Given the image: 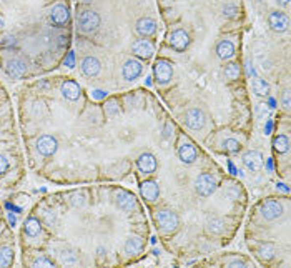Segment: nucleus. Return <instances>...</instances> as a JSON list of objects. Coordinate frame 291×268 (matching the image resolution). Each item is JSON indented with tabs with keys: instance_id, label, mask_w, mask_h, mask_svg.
<instances>
[{
	"instance_id": "15",
	"label": "nucleus",
	"mask_w": 291,
	"mask_h": 268,
	"mask_svg": "<svg viewBox=\"0 0 291 268\" xmlns=\"http://www.w3.org/2000/svg\"><path fill=\"white\" fill-rule=\"evenodd\" d=\"M188 44H190L188 33L185 30H181V28H178V30H173L170 33V45L175 50H178V52H183V50L188 47Z\"/></svg>"
},
{
	"instance_id": "32",
	"label": "nucleus",
	"mask_w": 291,
	"mask_h": 268,
	"mask_svg": "<svg viewBox=\"0 0 291 268\" xmlns=\"http://www.w3.org/2000/svg\"><path fill=\"white\" fill-rule=\"evenodd\" d=\"M33 267H35V268H40V267H44V268H50V267H55V265H53V262L50 260L48 257H39L35 262H33Z\"/></svg>"
},
{
	"instance_id": "25",
	"label": "nucleus",
	"mask_w": 291,
	"mask_h": 268,
	"mask_svg": "<svg viewBox=\"0 0 291 268\" xmlns=\"http://www.w3.org/2000/svg\"><path fill=\"white\" fill-rule=\"evenodd\" d=\"M273 148H275L276 153H286L290 148V138L285 135V133H280L273 138Z\"/></svg>"
},
{
	"instance_id": "39",
	"label": "nucleus",
	"mask_w": 291,
	"mask_h": 268,
	"mask_svg": "<svg viewBox=\"0 0 291 268\" xmlns=\"http://www.w3.org/2000/svg\"><path fill=\"white\" fill-rule=\"evenodd\" d=\"M283 105L286 110H290V92H286L285 94V98H283Z\"/></svg>"
},
{
	"instance_id": "26",
	"label": "nucleus",
	"mask_w": 291,
	"mask_h": 268,
	"mask_svg": "<svg viewBox=\"0 0 291 268\" xmlns=\"http://www.w3.org/2000/svg\"><path fill=\"white\" fill-rule=\"evenodd\" d=\"M253 92H255L258 97H267L269 94V83L267 80H263V78L255 77L253 78Z\"/></svg>"
},
{
	"instance_id": "8",
	"label": "nucleus",
	"mask_w": 291,
	"mask_h": 268,
	"mask_svg": "<svg viewBox=\"0 0 291 268\" xmlns=\"http://www.w3.org/2000/svg\"><path fill=\"white\" fill-rule=\"evenodd\" d=\"M185 123H187V127L192 128V130H200V128H203L206 123V117L203 114V110H200V108H190L187 112V115H185Z\"/></svg>"
},
{
	"instance_id": "28",
	"label": "nucleus",
	"mask_w": 291,
	"mask_h": 268,
	"mask_svg": "<svg viewBox=\"0 0 291 268\" xmlns=\"http://www.w3.org/2000/svg\"><path fill=\"white\" fill-rule=\"evenodd\" d=\"M223 228H225V221L221 219H213L206 223V230H208V233H212V235H220L223 232Z\"/></svg>"
},
{
	"instance_id": "29",
	"label": "nucleus",
	"mask_w": 291,
	"mask_h": 268,
	"mask_svg": "<svg viewBox=\"0 0 291 268\" xmlns=\"http://www.w3.org/2000/svg\"><path fill=\"white\" fill-rule=\"evenodd\" d=\"M260 257H261V260L269 262L273 257H275V246L271 244H263L260 246Z\"/></svg>"
},
{
	"instance_id": "30",
	"label": "nucleus",
	"mask_w": 291,
	"mask_h": 268,
	"mask_svg": "<svg viewBox=\"0 0 291 268\" xmlns=\"http://www.w3.org/2000/svg\"><path fill=\"white\" fill-rule=\"evenodd\" d=\"M225 75L228 80H236L240 77V65L238 64H228L225 69Z\"/></svg>"
},
{
	"instance_id": "24",
	"label": "nucleus",
	"mask_w": 291,
	"mask_h": 268,
	"mask_svg": "<svg viewBox=\"0 0 291 268\" xmlns=\"http://www.w3.org/2000/svg\"><path fill=\"white\" fill-rule=\"evenodd\" d=\"M142 250H143L142 238L130 237L128 240L125 242V252L128 253V255H138V253H142Z\"/></svg>"
},
{
	"instance_id": "18",
	"label": "nucleus",
	"mask_w": 291,
	"mask_h": 268,
	"mask_svg": "<svg viewBox=\"0 0 291 268\" xmlns=\"http://www.w3.org/2000/svg\"><path fill=\"white\" fill-rule=\"evenodd\" d=\"M268 22L273 32H285L288 28V17L283 12H271Z\"/></svg>"
},
{
	"instance_id": "11",
	"label": "nucleus",
	"mask_w": 291,
	"mask_h": 268,
	"mask_svg": "<svg viewBox=\"0 0 291 268\" xmlns=\"http://www.w3.org/2000/svg\"><path fill=\"white\" fill-rule=\"evenodd\" d=\"M5 72L10 78H22L27 73V62L24 58H12L7 62Z\"/></svg>"
},
{
	"instance_id": "21",
	"label": "nucleus",
	"mask_w": 291,
	"mask_h": 268,
	"mask_svg": "<svg viewBox=\"0 0 291 268\" xmlns=\"http://www.w3.org/2000/svg\"><path fill=\"white\" fill-rule=\"evenodd\" d=\"M178 157L183 163L190 165V163H193L196 160V148L192 144H183L178 150Z\"/></svg>"
},
{
	"instance_id": "38",
	"label": "nucleus",
	"mask_w": 291,
	"mask_h": 268,
	"mask_svg": "<svg viewBox=\"0 0 291 268\" xmlns=\"http://www.w3.org/2000/svg\"><path fill=\"white\" fill-rule=\"evenodd\" d=\"M228 267H231V268H238V267H246V263H244L243 260H231V262H228Z\"/></svg>"
},
{
	"instance_id": "14",
	"label": "nucleus",
	"mask_w": 291,
	"mask_h": 268,
	"mask_svg": "<svg viewBox=\"0 0 291 268\" xmlns=\"http://www.w3.org/2000/svg\"><path fill=\"white\" fill-rule=\"evenodd\" d=\"M137 167L142 173H153L158 167V162H157V158H155V155L142 153L140 157L137 158Z\"/></svg>"
},
{
	"instance_id": "20",
	"label": "nucleus",
	"mask_w": 291,
	"mask_h": 268,
	"mask_svg": "<svg viewBox=\"0 0 291 268\" xmlns=\"http://www.w3.org/2000/svg\"><path fill=\"white\" fill-rule=\"evenodd\" d=\"M100 69H102V65H100V60L97 57H85L82 62V72L83 75H87V77H95V75H98Z\"/></svg>"
},
{
	"instance_id": "36",
	"label": "nucleus",
	"mask_w": 291,
	"mask_h": 268,
	"mask_svg": "<svg viewBox=\"0 0 291 268\" xmlns=\"http://www.w3.org/2000/svg\"><path fill=\"white\" fill-rule=\"evenodd\" d=\"M65 65L70 67V69H73L75 67V53L73 52H69V55L65 58Z\"/></svg>"
},
{
	"instance_id": "7",
	"label": "nucleus",
	"mask_w": 291,
	"mask_h": 268,
	"mask_svg": "<svg viewBox=\"0 0 291 268\" xmlns=\"http://www.w3.org/2000/svg\"><path fill=\"white\" fill-rule=\"evenodd\" d=\"M263 163H265V157L258 150H248V152L243 153V165L250 171L261 170L263 169Z\"/></svg>"
},
{
	"instance_id": "23",
	"label": "nucleus",
	"mask_w": 291,
	"mask_h": 268,
	"mask_svg": "<svg viewBox=\"0 0 291 268\" xmlns=\"http://www.w3.org/2000/svg\"><path fill=\"white\" fill-rule=\"evenodd\" d=\"M24 232H25V235H28V237H39L40 233H42V221L39 219H35V217H30L27 221H25V225H24Z\"/></svg>"
},
{
	"instance_id": "5",
	"label": "nucleus",
	"mask_w": 291,
	"mask_h": 268,
	"mask_svg": "<svg viewBox=\"0 0 291 268\" xmlns=\"http://www.w3.org/2000/svg\"><path fill=\"white\" fill-rule=\"evenodd\" d=\"M261 215H263V219H267V220L280 219V217L283 215V205L275 198L265 200V202L261 203Z\"/></svg>"
},
{
	"instance_id": "45",
	"label": "nucleus",
	"mask_w": 291,
	"mask_h": 268,
	"mask_svg": "<svg viewBox=\"0 0 291 268\" xmlns=\"http://www.w3.org/2000/svg\"><path fill=\"white\" fill-rule=\"evenodd\" d=\"M0 97H2V90H0Z\"/></svg>"
},
{
	"instance_id": "13",
	"label": "nucleus",
	"mask_w": 291,
	"mask_h": 268,
	"mask_svg": "<svg viewBox=\"0 0 291 268\" xmlns=\"http://www.w3.org/2000/svg\"><path fill=\"white\" fill-rule=\"evenodd\" d=\"M50 22L55 25H65L70 20V12L63 3H55L52 8H50Z\"/></svg>"
},
{
	"instance_id": "42",
	"label": "nucleus",
	"mask_w": 291,
	"mask_h": 268,
	"mask_svg": "<svg viewBox=\"0 0 291 268\" xmlns=\"http://www.w3.org/2000/svg\"><path fill=\"white\" fill-rule=\"evenodd\" d=\"M269 132H271V120H268V125L265 127V133H267V135H268Z\"/></svg>"
},
{
	"instance_id": "6",
	"label": "nucleus",
	"mask_w": 291,
	"mask_h": 268,
	"mask_svg": "<svg viewBox=\"0 0 291 268\" xmlns=\"http://www.w3.org/2000/svg\"><path fill=\"white\" fill-rule=\"evenodd\" d=\"M115 203H117V207L120 208V210H123L126 213H130V212H133V210H137V208H138L137 198H135V196L130 194V192H126V190L117 192Z\"/></svg>"
},
{
	"instance_id": "31",
	"label": "nucleus",
	"mask_w": 291,
	"mask_h": 268,
	"mask_svg": "<svg viewBox=\"0 0 291 268\" xmlns=\"http://www.w3.org/2000/svg\"><path fill=\"white\" fill-rule=\"evenodd\" d=\"M225 148L228 150L230 153H236V152H240L242 145H240L238 140H235V138H228V140L225 142Z\"/></svg>"
},
{
	"instance_id": "43",
	"label": "nucleus",
	"mask_w": 291,
	"mask_h": 268,
	"mask_svg": "<svg viewBox=\"0 0 291 268\" xmlns=\"http://www.w3.org/2000/svg\"><path fill=\"white\" fill-rule=\"evenodd\" d=\"M3 27H5V20H3V17L0 15V30H2Z\"/></svg>"
},
{
	"instance_id": "27",
	"label": "nucleus",
	"mask_w": 291,
	"mask_h": 268,
	"mask_svg": "<svg viewBox=\"0 0 291 268\" xmlns=\"http://www.w3.org/2000/svg\"><path fill=\"white\" fill-rule=\"evenodd\" d=\"M14 263V250L10 246H0V267H10Z\"/></svg>"
},
{
	"instance_id": "9",
	"label": "nucleus",
	"mask_w": 291,
	"mask_h": 268,
	"mask_svg": "<svg viewBox=\"0 0 291 268\" xmlns=\"http://www.w3.org/2000/svg\"><path fill=\"white\" fill-rule=\"evenodd\" d=\"M132 52H133L135 57L143 58V60H148V58L155 53V47L150 40H146L145 37H143V39H138V40L133 42Z\"/></svg>"
},
{
	"instance_id": "4",
	"label": "nucleus",
	"mask_w": 291,
	"mask_h": 268,
	"mask_svg": "<svg viewBox=\"0 0 291 268\" xmlns=\"http://www.w3.org/2000/svg\"><path fill=\"white\" fill-rule=\"evenodd\" d=\"M153 75H155V80L158 83H168L171 80V77H173V67H171V64L168 60L160 58L153 67Z\"/></svg>"
},
{
	"instance_id": "34",
	"label": "nucleus",
	"mask_w": 291,
	"mask_h": 268,
	"mask_svg": "<svg viewBox=\"0 0 291 268\" xmlns=\"http://www.w3.org/2000/svg\"><path fill=\"white\" fill-rule=\"evenodd\" d=\"M105 112H107V115H117L118 114L117 100H110V102L107 103V107H105Z\"/></svg>"
},
{
	"instance_id": "41",
	"label": "nucleus",
	"mask_w": 291,
	"mask_h": 268,
	"mask_svg": "<svg viewBox=\"0 0 291 268\" xmlns=\"http://www.w3.org/2000/svg\"><path fill=\"white\" fill-rule=\"evenodd\" d=\"M276 187H278V188H281V190H283V192H285V194H288V192H290V190H288V187H286V185H285V183H278V185H276Z\"/></svg>"
},
{
	"instance_id": "22",
	"label": "nucleus",
	"mask_w": 291,
	"mask_h": 268,
	"mask_svg": "<svg viewBox=\"0 0 291 268\" xmlns=\"http://www.w3.org/2000/svg\"><path fill=\"white\" fill-rule=\"evenodd\" d=\"M217 55L221 60H228L235 55V45L231 40H221L217 47Z\"/></svg>"
},
{
	"instance_id": "33",
	"label": "nucleus",
	"mask_w": 291,
	"mask_h": 268,
	"mask_svg": "<svg viewBox=\"0 0 291 268\" xmlns=\"http://www.w3.org/2000/svg\"><path fill=\"white\" fill-rule=\"evenodd\" d=\"M171 135H173V125L170 122L165 123V127H163V132H162V137L165 138V140H170Z\"/></svg>"
},
{
	"instance_id": "10",
	"label": "nucleus",
	"mask_w": 291,
	"mask_h": 268,
	"mask_svg": "<svg viewBox=\"0 0 291 268\" xmlns=\"http://www.w3.org/2000/svg\"><path fill=\"white\" fill-rule=\"evenodd\" d=\"M58 148V142L55 137L52 135H42L37 138V150H39L40 155H44V157H50V155H53L57 152Z\"/></svg>"
},
{
	"instance_id": "1",
	"label": "nucleus",
	"mask_w": 291,
	"mask_h": 268,
	"mask_svg": "<svg viewBox=\"0 0 291 268\" xmlns=\"http://www.w3.org/2000/svg\"><path fill=\"white\" fill-rule=\"evenodd\" d=\"M77 22L83 33H94L100 27V15L95 10H82L77 17Z\"/></svg>"
},
{
	"instance_id": "3",
	"label": "nucleus",
	"mask_w": 291,
	"mask_h": 268,
	"mask_svg": "<svg viewBox=\"0 0 291 268\" xmlns=\"http://www.w3.org/2000/svg\"><path fill=\"white\" fill-rule=\"evenodd\" d=\"M195 190L200 196H210L217 190V178L212 173H200L195 180Z\"/></svg>"
},
{
	"instance_id": "2",
	"label": "nucleus",
	"mask_w": 291,
	"mask_h": 268,
	"mask_svg": "<svg viewBox=\"0 0 291 268\" xmlns=\"http://www.w3.org/2000/svg\"><path fill=\"white\" fill-rule=\"evenodd\" d=\"M155 223L158 228L165 230V232H173L178 228L180 219L173 210H158L155 213Z\"/></svg>"
},
{
	"instance_id": "19",
	"label": "nucleus",
	"mask_w": 291,
	"mask_h": 268,
	"mask_svg": "<svg viewBox=\"0 0 291 268\" xmlns=\"http://www.w3.org/2000/svg\"><path fill=\"white\" fill-rule=\"evenodd\" d=\"M80 94H82V90H80V85L75 80H65L62 83V95L67 100L75 102L80 97Z\"/></svg>"
},
{
	"instance_id": "37",
	"label": "nucleus",
	"mask_w": 291,
	"mask_h": 268,
	"mask_svg": "<svg viewBox=\"0 0 291 268\" xmlns=\"http://www.w3.org/2000/svg\"><path fill=\"white\" fill-rule=\"evenodd\" d=\"M92 97H94L95 100H103V98H107V92L105 90H94L92 92Z\"/></svg>"
},
{
	"instance_id": "12",
	"label": "nucleus",
	"mask_w": 291,
	"mask_h": 268,
	"mask_svg": "<svg viewBox=\"0 0 291 268\" xmlns=\"http://www.w3.org/2000/svg\"><path fill=\"white\" fill-rule=\"evenodd\" d=\"M143 72V65L140 60H135V58H130V60H126L123 64V70H121V73H123V78L128 82L132 80H137L138 77L142 75Z\"/></svg>"
},
{
	"instance_id": "17",
	"label": "nucleus",
	"mask_w": 291,
	"mask_h": 268,
	"mask_svg": "<svg viewBox=\"0 0 291 268\" xmlns=\"http://www.w3.org/2000/svg\"><path fill=\"white\" fill-rule=\"evenodd\" d=\"M140 194L146 202H155L160 195V188L157 185V182H153V180H146V182H143L140 185Z\"/></svg>"
},
{
	"instance_id": "35",
	"label": "nucleus",
	"mask_w": 291,
	"mask_h": 268,
	"mask_svg": "<svg viewBox=\"0 0 291 268\" xmlns=\"http://www.w3.org/2000/svg\"><path fill=\"white\" fill-rule=\"evenodd\" d=\"M7 170H8V160L3 155H0V175L5 173Z\"/></svg>"
},
{
	"instance_id": "16",
	"label": "nucleus",
	"mask_w": 291,
	"mask_h": 268,
	"mask_svg": "<svg viewBox=\"0 0 291 268\" xmlns=\"http://www.w3.org/2000/svg\"><path fill=\"white\" fill-rule=\"evenodd\" d=\"M137 32L140 33L142 37L148 39V37H151L157 32V22H155L153 19H150V17H142L137 22Z\"/></svg>"
},
{
	"instance_id": "40",
	"label": "nucleus",
	"mask_w": 291,
	"mask_h": 268,
	"mask_svg": "<svg viewBox=\"0 0 291 268\" xmlns=\"http://www.w3.org/2000/svg\"><path fill=\"white\" fill-rule=\"evenodd\" d=\"M8 221H10V225H12V227H14V225L17 223V220H15V217H14V215H12V213H8Z\"/></svg>"
},
{
	"instance_id": "44",
	"label": "nucleus",
	"mask_w": 291,
	"mask_h": 268,
	"mask_svg": "<svg viewBox=\"0 0 291 268\" xmlns=\"http://www.w3.org/2000/svg\"><path fill=\"white\" fill-rule=\"evenodd\" d=\"M278 2H280L281 5H288V3H290V0H278Z\"/></svg>"
}]
</instances>
